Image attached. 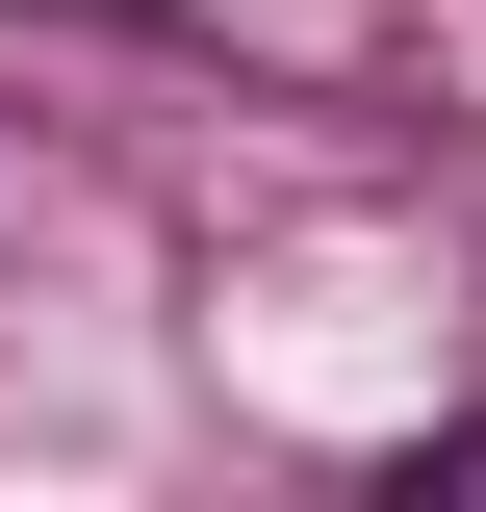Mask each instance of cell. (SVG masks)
Returning a JSON list of instances; mask_svg holds the SVG:
<instances>
[{
	"instance_id": "1",
	"label": "cell",
	"mask_w": 486,
	"mask_h": 512,
	"mask_svg": "<svg viewBox=\"0 0 486 512\" xmlns=\"http://www.w3.org/2000/svg\"><path fill=\"white\" fill-rule=\"evenodd\" d=\"M52 26H180V0H52Z\"/></svg>"
}]
</instances>
